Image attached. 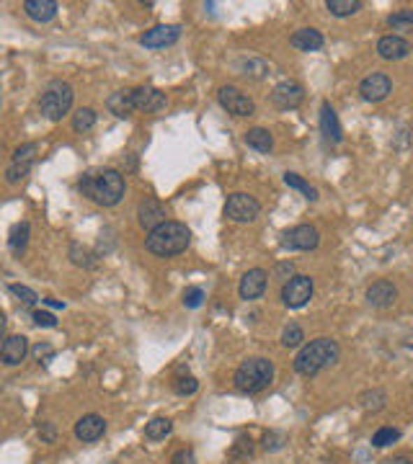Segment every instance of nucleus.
<instances>
[{
	"mask_svg": "<svg viewBox=\"0 0 413 464\" xmlns=\"http://www.w3.org/2000/svg\"><path fill=\"white\" fill-rule=\"evenodd\" d=\"M266 284H269V274L263 269H251V271H245L243 278H240L238 294H240V299H245V302L259 299V297L266 292Z\"/></svg>",
	"mask_w": 413,
	"mask_h": 464,
	"instance_id": "nucleus-14",
	"label": "nucleus"
},
{
	"mask_svg": "<svg viewBox=\"0 0 413 464\" xmlns=\"http://www.w3.org/2000/svg\"><path fill=\"white\" fill-rule=\"evenodd\" d=\"M189 243H191V230L184 222H166L158 230L147 232L145 248L158 258H171V255L184 253Z\"/></svg>",
	"mask_w": 413,
	"mask_h": 464,
	"instance_id": "nucleus-3",
	"label": "nucleus"
},
{
	"mask_svg": "<svg viewBox=\"0 0 413 464\" xmlns=\"http://www.w3.org/2000/svg\"><path fill=\"white\" fill-rule=\"evenodd\" d=\"M388 403V395L382 389H367L359 395V405H362L364 413H379Z\"/></svg>",
	"mask_w": 413,
	"mask_h": 464,
	"instance_id": "nucleus-26",
	"label": "nucleus"
},
{
	"mask_svg": "<svg viewBox=\"0 0 413 464\" xmlns=\"http://www.w3.org/2000/svg\"><path fill=\"white\" fill-rule=\"evenodd\" d=\"M29 354V338L26 336H6L0 346V359L6 366H18Z\"/></svg>",
	"mask_w": 413,
	"mask_h": 464,
	"instance_id": "nucleus-16",
	"label": "nucleus"
},
{
	"mask_svg": "<svg viewBox=\"0 0 413 464\" xmlns=\"http://www.w3.org/2000/svg\"><path fill=\"white\" fill-rule=\"evenodd\" d=\"M24 10L36 24H50L52 18L57 16V3L55 0H26Z\"/></svg>",
	"mask_w": 413,
	"mask_h": 464,
	"instance_id": "nucleus-22",
	"label": "nucleus"
},
{
	"mask_svg": "<svg viewBox=\"0 0 413 464\" xmlns=\"http://www.w3.org/2000/svg\"><path fill=\"white\" fill-rule=\"evenodd\" d=\"M204 302V292L199 287H189L184 292V304L189 310H196V307H202Z\"/></svg>",
	"mask_w": 413,
	"mask_h": 464,
	"instance_id": "nucleus-40",
	"label": "nucleus"
},
{
	"mask_svg": "<svg viewBox=\"0 0 413 464\" xmlns=\"http://www.w3.org/2000/svg\"><path fill=\"white\" fill-rule=\"evenodd\" d=\"M388 26L396 31H411L413 29V10H398L393 16H388Z\"/></svg>",
	"mask_w": 413,
	"mask_h": 464,
	"instance_id": "nucleus-37",
	"label": "nucleus"
},
{
	"mask_svg": "<svg viewBox=\"0 0 413 464\" xmlns=\"http://www.w3.org/2000/svg\"><path fill=\"white\" fill-rule=\"evenodd\" d=\"M321 135H323V140L331 144H338L341 140H344L341 121H338L336 111H333V106H331L328 101L321 106Z\"/></svg>",
	"mask_w": 413,
	"mask_h": 464,
	"instance_id": "nucleus-20",
	"label": "nucleus"
},
{
	"mask_svg": "<svg viewBox=\"0 0 413 464\" xmlns=\"http://www.w3.org/2000/svg\"><path fill=\"white\" fill-rule=\"evenodd\" d=\"M39 439L44 441V444H55L57 441V428H55V423H39Z\"/></svg>",
	"mask_w": 413,
	"mask_h": 464,
	"instance_id": "nucleus-43",
	"label": "nucleus"
},
{
	"mask_svg": "<svg viewBox=\"0 0 413 464\" xmlns=\"http://www.w3.org/2000/svg\"><path fill=\"white\" fill-rule=\"evenodd\" d=\"M271 382H274V364L263 356H253L243 361L233 374V384L243 395H259L266 387H271Z\"/></svg>",
	"mask_w": 413,
	"mask_h": 464,
	"instance_id": "nucleus-4",
	"label": "nucleus"
},
{
	"mask_svg": "<svg viewBox=\"0 0 413 464\" xmlns=\"http://www.w3.org/2000/svg\"><path fill=\"white\" fill-rule=\"evenodd\" d=\"M305 101V88L297 80H282L271 91V103L279 111H292Z\"/></svg>",
	"mask_w": 413,
	"mask_h": 464,
	"instance_id": "nucleus-10",
	"label": "nucleus"
},
{
	"mask_svg": "<svg viewBox=\"0 0 413 464\" xmlns=\"http://www.w3.org/2000/svg\"><path fill=\"white\" fill-rule=\"evenodd\" d=\"M318 243H321V235L312 225H297L292 230H284L279 240L284 250H315Z\"/></svg>",
	"mask_w": 413,
	"mask_h": 464,
	"instance_id": "nucleus-9",
	"label": "nucleus"
},
{
	"mask_svg": "<svg viewBox=\"0 0 413 464\" xmlns=\"http://www.w3.org/2000/svg\"><path fill=\"white\" fill-rule=\"evenodd\" d=\"M178 39H181V26L158 24V26H152L150 31H145V34L140 36V44L147 47V50H161V47L176 44Z\"/></svg>",
	"mask_w": 413,
	"mask_h": 464,
	"instance_id": "nucleus-12",
	"label": "nucleus"
},
{
	"mask_svg": "<svg viewBox=\"0 0 413 464\" xmlns=\"http://www.w3.org/2000/svg\"><path fill=\"white\" fill-rule=\"evenodd\" d=\"M70 258H73V263L80 266V269H96V266H99L96 255H93L88 248H83V245H78V243L70 245Z\"/></svg>",
	"mask_w": 413,
	"mask_h": 464,
	"instance_id": "nucleus-31",
	"label": "nucleus"
},
{
	"mask_svg": "<svg viewBox=\"0 0 413 464\" xmlns=\"http://www.w3.org/2000/svg\"><path fill=\"white\" fill-rule=\"evenodd\" d=\"M106 433V421H103L101 415H83L80 421L75 423V439L83 441V444H93V441H99Z\"/></svg>",
	"mask_w": 413,
	"mask_h": 464,
	"instance_id": "nucleus-17",
	"label": "nucleus"
},
{
	"mask_svg": "<svg viewBox=\"0 0 413 464\" xmlns=\"http://www.w3.org/2000/svg\"><path fill=\"white\" fill-rule=\"evenodd\" d=\"M31 320H34L36 328H57V317L52 313H44V310L31 313Z\"/></svg>",
	"mask_w": 413,
	"mask_h": 464,
	"instance_id": "nucleus-41",
	"label": "nucleus"
},
{
	"mask_svg": "<svg viewBox=\"0 0 413 464\" xmlns=\"http://www.w3.org/2000/svg\"><path fill=\"white\" fill-rule=\"evenodd\" d=\"M36 152H39V144H36V142H26V144H21V147H16V150H13V158H10V163H13V165H29V168H34Z\"/></svg>",
	"mask_w": 413,
	"mask_h": 464,
	"instance_id": "nucleus-27",
	"label": "nucleus"
},
{
	"mask_svg": "<svg viewBox=\"0 0 413 464\" xmlns=\"http://www.w3.org/2000/svg\"><path fill=\"white\" fill-rule=\"evenodd\" d=\"M312 289H315V281L310 276H305V274H297L292 276L289 281H284V287H282V302L284 307L289 310H300L305 304L312 299Z\"/></svg>",
	"mask_w": 413,
	"mask_h": 464,
	"instance_id": "nucleus-6",
	"label": "nucleus"
},
{
	"mask_svg": "<svg viewBox=\"0 0 413 464\" xmlns=\"http://www.w3.org/2000/svg\"><path fill=\"white\" fill-rule=\"evenodd\" d=\"M292 274H295V263L287 261V263H279V266H277V276L279 278H287V281H289V278H292Z\"/></svg>",
	"mask_w": 413,
	"mask_h": 464,
	"instance_id": "nucleus-45",
	"label": "nucleus"
},
{
	"mask_svg": "<svg viewBox=\"0 0 413 464\" xmlns=\"http://www.w3.org/2000/svg\"><path fill=\"white\" fill-rule=\"evenodd\" d=\"M393 91V80H390L385 73H372L359 83V93H362L364 101L379 103L388 98V93Z\"/></svg>",
	"mask_w": 413,
	"mask_h": 464,
	"instance_id": "nucleus-13",
	"label": "nucleus"
},
{
	"mask_svg": "<svg viewBox=\"0 0 413 464\" xmlns=\"http://www.w3.org/2000/svg\"><path fill=\"white\" fill-rule=\"evenodd\" d=\"M398 299V289L393 287V281H385V278H379L375 281L370 289H367V302L372 307H377V310H388L393 307Z\"/></svg>",
	"mask_w": 413,
	"mask_h": 464,
	"instance_id": "nucleus-18",
	"label": "nucleus"
},
{
	"mask_svg": "<svg viewBox=\"0 0 413 464\" xmlns=\"http://www.w3.org/2000/svg\"><path fill=\"white\" fill-rule=\"evenodd\" d=\"M196 389H199V382H196L191 374H181V377L173 380V392H176L178 397H191Z\"/></svg>",
	"mask_w": 413,
	"mask_h": 464,
	"instance_id": "nucleus-35",
	"label": "nucleus"
},
{
	"mask_svg": "<svg viewBox=\"0 0 413 464\" xmlns=\"http://www.w3.org/2000/svg\"><path fill=\"white\" fill-rule=\"evenodd\" d=\"M171 464H196V456L191 449H178L176 454L171 456Z\"/></svg>",
	"mask_w": 413,
	"mask_h": 464,
	"instance_id": "nucleus-44",
	"label": "nucleus"
},
{
	"mask_svg": "<svg viewBox=\"0 0 413 464\" xmlns=\"http://www.w3.org/2000/svg\"><path fill=\"white\" fill-rule=\"evenodd\" d=\"M106 109H109V114H114L117 119H129L132 117V111H137L135 88H132V91L124 88V91L111 93L109 98H106Z\"/></svg>",
	"mask_w": 413,
	"mask_h": 464,
	"instance_id": "nucleus-19",
	"label": "nucleus"
},
{
	"mask_svg": "<svg viewBox=\"0 0 413 464\" xmlns=\"http://www.w3.org/2000/svg\"><path fill=\"white\" fill-rule=\"evenodd\" d=\"M78 188L99 207H117L126 194V181L117 168H93L80 176Z\"/></svg>",
	"mask_w": 413,
	"mask_h": 464,
	"instance_id": "nucleus-1",
	"label": "nucleus"
},
{
	"mask_svg": "<svg viewBox=\"0 0 413 464\" xmlns=\"http://www.w3.org/2000/svg\"><path fill=\"white\" fill-rule=\"evenodd\" d=\"M377 54L382 59H403V57H408L411 54V44L405 42L403 36H382L377 42Z\"/></svg>",
	"mask_w": 413,
	"mask_h": 464,
	"instance_id": "nucleus-21",
	"label": "nucleus"
},
{
	"mask_svg": "<svg viewBox=\"0 0 413 464\" xmlns=\"http://www.w3.org/2000/svg\"><path fill=\"white\" fill-rule=\"evenodd\" d=\"M47 307H52V310H65V302H59V299H52V297H44L42 299Z\"/></svg>",
	"mask_w": 413,
	"mask_h": 464,
	"instance_id": "nucleus-46",
	"label": "nucleus"
},
{
	"mask_svg": "<svg viewBox=\"0 0 413 464\" xmlns=\"http://www.w3.org/2000/svg\"><path fill=\"white\" fill-rule=\"evenodd\" d=\"M73 98H75L73 85L62 83V80H55V83L47 85V91L42 93V98H39V111H42L44 119L59 121V119L73 109Z\"/></svg>",
	"mask_w": 413,
	"mask_h": 464,
	"instance_id": "nucleus-5",
	"label": "nucleus"
},
{
	"mask_svg": "<svg viewBox=\"0 0 413 464\" xmlns=\"http://www.w3.org/2000/svg\"><path fill=\"white\" fill-rule=\"evenodd\" d=\"M137 222H140V227L152 232V230H158L161 225H166V207H163L158 199H152V196H145L143 202L137 204Z\"/></svg>",
	"mask_w": 413,
	"mask_h": 464,
	"instance_id": "nucleus-11",
	"label": "nucleus"
},
{
	"mask_svg": "<svg viewBox=\"0 0 413 464\" xmlns=\"http://www.w3.org/2000/svg\"><path fill=\"white\" fill-rule=\"evenodd\" d=\"M8 292H10V294H13V297H18V299H21V302L26 304V307H31V304L39 302V294H36L34 289L24 287V284H10Z\"/></svg>",
	"mask_w": 413,
	"mask_h": 464,
	"instance_id": "nucleus-38",
	"label": "nucleus"
},
{
	"mask_svg": "<svg viewBox=\"0 0 413 464\" xmlns=\"http://www.w3.org/2000/svg\"><path fill=\"white\" fill-rule=\"evenodd\" d=\"M29 235H31V225H29V222H18V225H13V230H10V237H8L10 253H16V255L24 253L26 243H29Z\"/></svg>",
	"mask_w": 413,
	"mask_h": 464,
	"instance_id": "nucleus-25",
	"label": "nucleus"
},
{
	"mask_svg": "<svg viewBox=\"0 0 413 464\" xmlns=\"http://www.w3.org/2000/svg\"><path fill=\"white\" fill-rule=\"evenodd\" d=\"M326 8H328L333 16L346 18V16H354L356 10L362 8V0H328Z\"/></svg>",
	"mask_w": 413,
	"mask_h": 464,
	"instance_id": "nucleus-30",
	"label": "nucleus"
},
{
	"mask_svg": "<svg viewBox=\"0 0 413 464\" xmlns=\"http://www.w3.org/2000/svg\"><path fill=\"white\" fill-rule=\"evenodd\" d=\"M284 444H287V433H282V431H269L263 436V449L266 451H279V449H284Z\"/></svg>",
	"mask_w": 413,
	"mask_h": 464,
	"instance_id": "nucleus-39",
	"label": "nucleus"
},
{
	"mask_svg": "<svg viewBox=\"0 0 413 464\" xmlns=\"http://www.w3.org/2000/svg\"><path fill=\"white\" fill-rule=\"evenodd\" d=\"M341 348L333 338H315L310 343H305L295 356V371L303 377H315L323 369H328L338 361Z\"/></svg>",
	"mask_w": 413,
	"mask_h": 464,
	"instance_id": "nucleus-2",
	"label": "nucleus"
},
{
	"mask_svg": "<svg viewBox=\"0 0 413 464\" xmlns=\"http://www.w3.org/2000/svg\"><path fill=\"white\" fill-rule=\"evenodd\" d=\"M96 111L93 109H78L75 114H73V129L75 132H91L93 127H96Z\"/></svg>",
	"mask_w": 413,
	"mask_h": 464,
	"instance_id": "nucleus-33",
	"label": "nucleus"
},
{
	"mask_svg": "<svg viewBox=\"0 0 413 464\" xmlns=\"http://www.w3.org/2000/svg\"><path fill=\"white\" fill-rule=\"evenodd\" d=\"M243 140H245V144L253 147L256 152H271V147H274V137H271L269 129H263V127L248 129Z\"/></svg>",
	"mask_w": 413,
	"mask_h": 464,
	"instance_id": "nucleus-24",
	"label": "nucleus"
},
{
	"mask_svg": "<svg viewBox=\"0 0 413 464\" xmlns=\"http://www.w3.org/2000/svg\"><path fill=\"white\" fill-rule=\"evenodd\" d=\"M135 103L137 111L158 114V111H163L168 106V98H166V93L152 88V85H140V88H135Z\"/></svg>",
	"mask_w": 413,
	"mask_h": 464,
	"instance_id": "nucleus-15",
	"label": "nucleus"
},
{
	"mask_svg": "<svg viewBox=\"0 0 413 464\" xmlns=\"http://www.w3.org/2000/svg\"><path fill=\"white\" fill-rule=\"evenodd\" d=\"M171 431H173V423H171L168 418H152V421L145 426V439L161 441L168 436Z\"/></svg>",
	"mask_w": 413,
	"mask_h": 464,
	"instance_id": "nucleus-28",
	"label": "nucleus"
},
{
	"mask_svg": "<svg viewBox=\"0 0 413 464\" xmlns=\"http://www.w3.org/2000/svg\"><path fill=\"white\" fill-rule=\"evenodd\" d=\"M289 44L303 52H318L323 47V34L318 29H297L295 34L289 36Z\"/></svg>",
	"mask_w": 413,
	"mask_h": 464,
	"instance_id": "nucleus-23",
	"label": "nucleus"
},
{
	"mask_svg": "<svg viewBox=\"0 0 413 464\" xmlns=\"http://www.w3.org/2000/svg\"><path fill=\"white\" fill-rule=\"evenodd\" d=\"M217 101L233 117H251L256 111V103H253L251 96L243 93L240 88H236V85H222L217 91Z\"/></svg>",
	"mask_w": 413,
	"mask_h": 464,
	"instance_id": "nucleus-7",
	"label": "nucleus"
},
{
	"mask_svg": "<svg viewBox=\"0 0 413 464\" xmlns=\"http://www.w3.org/2000/svg\"><path fill=\"white\" fill-rule=\"evenodd\" d=\"M305 340V330L297 325V322H289V325H284V330H282V346L284 348H297L303 346Z\"/></svg>",
	"mask_w": 413,
	"mask_h": 464,
	"instance_id": "nucleus-32",
	"label": "nucleus"
},
{
	"mask_svg": "<svg viewBox=\"0 0 413 464\" xmlns=\"http://www.w3.org/2000/svg\"><path fill=\"white\" fill-rule=\"evenodd\" d=\"M31 354H34V359L39 364H50L52 359H55V348H52L50 343H36V346L31 348Z\"/></svg>",
	"mask_w": 413,
	"mask_h": 464,
	"instance_id": "nucleus-42",
	"label": "nucleus"
},
{
	"mask_svg": "<svg viewBox=\"0 0 413 464\" xmlns=\"http://www.w3.org/2000/svg\"><path fill=\"white\" fill-rule=\"evenodd\" d=\"M382 464H413V462L408 459V456H388Z\"/></svg>",
	"mask_w": 413,
	"mask_h": 464,
	"instance_id": "nucleus-47",
	"label": "nucleus"
},
{
	"mask_svg": "<svg viewBox=\"0 0 413 464\" xmlns=\"http://www.w3.org/2000/svg\"><path fill=\"white\" fill-rule=\"evenodd\" d=\"M238 70H240V75L245 77H263L266 75V62L256 57H248V59H240Z\"/></svg>",
	"mask_w": 413,
	"mask_h": 464,
	"instance_id": "nucleus-34",
	"label": "nucleus"
},
{
	"mask_svg": "<svg viewBox=\"0 0 413 464\" xmlns=\"http://www.w3.org/2000/svg\"><path fill=\"white\" fill-rule=\"evenodd\" d=\"M398 439H400V431L385 426V428L375 431V436H372V447H375V449H385V447H390V444H396Z\"/></svg>",
	"mask_w": 413,
	"mask_h": 464,
	"instance_id": "nucleus-36",
	"label": "nucleus"
},
{
	"mask_svg": "<svg viewBox=\"0 0 413 464\" xmlns=\"http://www.w3.org/2000/svg\"><path fill=\"white\" fill-rule=\"evenodd\" d=\"M259 211H261V204L256 202L253 196L243 194V191H238V194L228 196V202H225V217L233 222H253L259 217Z\"/></svg>",
	"mask_w": 413,
	"mask_h": 464,
	"instance_id": "nucleus-8",
	"label": "nucleus"
},
{
	"mask_svg": "<svg viewBox=\"0 0 413 464\" xmlns=\"http://www.w3.org/2000/svg\"><path fill=\"white\" fill-rule=\"evenodd\" d=\"M284 184H287L289 188H295V191H303L307 202H318V191H315V186L307 184L303 176H297V173H284Z\"/></svg>",
	"mask_w": 413,
	"mask_h": 464,
	"instance_id": "nucleus-29",
	"label": "nucleus"
}]
</instances>
